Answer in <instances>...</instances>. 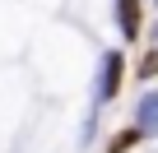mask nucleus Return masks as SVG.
Wrapping results in <instances>:
<instances>
[{"mask_svg":"<svg viewBox=\"0 0 158 153\" xmlns=\"http://www.w3.org/2000/svg\"><path fill=\"white\" fill-rule=\"evenodd\" d=\"M135 121H139V130H144V135H158V93H144V98H139Z\"/></svg>","mask_w":158,"mask_h":153,"instance_id":"f257e3e1","label":"nucleus"},{"mask_svg":"<svg viewBox=\"0 0 158 153\" xmlns=\"http://www.w3.org/2000/svg\"><path fill=\"white\" fill-rule=\"evenodd\" d=\"M121 14V37H139V0H116Z\"/></svg>","mask_w":158,"mask_h":153,"instance_id":"f03ea898","label":"nucleus"},{"mask_svg":"<svg viewBox=\"0 0 158 153\" xmlns=\"http://www.w3.org/2000/svg\"><path fill=\"white\" fill-rule=\"evenodd\" d=\"M121 70H126L121 56H107V60H102V98H112V93L121 88Z\"/></svg>","mask_w":158,"mask_h":153,"instance_id":"7ed1b4c3","label":"nucleus"},{"mask_svg":"<svg viewBox=\"0 0 158 153\" xmlns=\"http://www.w3.org/2000/svg\"><path fill=\"white\" fill-rule=\"evenodd\" d=\"M139 135H144V130H126V135H116V139H112L107 148H112V153H126V148H130V144H135Z\"/></svg>","mask_w":158,"mask_h":153,"instance_id":"20e7f679","label":"nucleus"},{"mask_svg":"<svg viewBox=\"0 0 158 153\" xmlns=\"http://www.w3.org/2000/svg\"><path fill=\"white\" fill-rule=\"evenodd\" d=\"M139 74H144V79H153V74H158V51H149V56L139 60Z\"/></svg>","mask_w":158,"mask_h":153,"instance_id":"39448f33","label":"nucleus"}]
</instances>
